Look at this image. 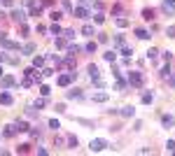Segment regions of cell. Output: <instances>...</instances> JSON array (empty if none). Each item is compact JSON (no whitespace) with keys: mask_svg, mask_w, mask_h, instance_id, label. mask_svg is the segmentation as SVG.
Listing matches in <instances>:
<instances>
[{"mask_svg":"<svg viewBox=\"0 0 175 156\" xmlns=\"http://www.w3.org/2000/svg\"><path fill=\"white\" fill-rule=\"evenodd\" d=\"M65 98H68V100H75V98H82V91H80V88H73V91H68V93H65Z\"/></svg>","mask_w":175,"mask_h":156,"instance_id":"cell-13","label":"cell"},{"mask_svg":"<svg viewBox=\"0 0 175 156\" xmlns=\"http://www.w3.org/2000/svg\"><path fill=\"white\" fill-rule=\"evenodd\" d=\"M103 58H105L107 63H115L117 61V54L115 51H105V54H103Z\"/></svg>","mask_w":175,"mask_h":156,"instance_id":"cell-16","label":"cell"},{"mask_svg":"<svg viewBox=\"0 0 175 156\" xmlns=\"http://www.w3.org/2000/svg\"><path fill=\"white\" fill-rule=\"evenodd\" d=\"M89 77H91V79H98V77H101V70H98V65H94V63L89 65Z\"/></svg>","mask_w":175,"mask_h":156,"instance_id":"cell-11","label":"cell"},{"mask_svg":"<svg viewBox=\"0 0 175 156\" xmlns=\"http://www.w3.org/2000/svg\"><path fill=\"white\" fill-rule=\"evenodd\" d=\"M19 130H16V124H10V126H5V130H2V135H7V138H12V135H16Z\"/></svg>","mask_w":175,"mask_h":156,"instance_id":"cell-10","label":"cell"},{"mask_svg":"<svg viewBox=\"0 0 175 156\" xmlns=\"http://www.w3.org/2000/svg\"><path fill=\"white\" fill-rule=\"evenodd\" d=\"M49 128H54V130H58V128H61V124H58V119H49Z\"/></svg>","mask_w":175,"mask_h":156,"instance_id":"cell-21","label":"cell"},{"mask_svg":"<svg viewBox=\"0 0 175 156\" xmlns=\"http://www.w3.org/2000/svg\"><path fill=\"white\" fill-rule=\"evenodd\" d=\"M168 75H170V68H168V65H164V70H161V77H168Z\"/></svg>","mask_w":175,"mask_h":156,"instance_id":"cell-39","label":"cell"},{"mask_svg":"<svg viewBox=\"0 0 175 156\" xmlns=\"http://www.w3.org/2000/svg\"><path fill=\"white\" fill-rule=\"evenodd\" d=\"M98 42H107V35H105V33H98Z\"/></svg>","mask_w":175,"mask_h":156,"instance_id":"cell-43","label":"cell"},{"mask_svg":"<svg viewBox=\"0 0 175 156\" xmlns=\"http://www.w3.org/2000/svg\"><path fill=\"white\" fill-rule=\"evenodd\" d=\"M0 44H2L5 49H10V51H16V49H19V42H12V40H7L5 35H0Z\"/></svg>","mask_w":175,"mask_h":156,"instance_id":"cell-2","label":"cell"},{"mask_svg":"<svg viewBox=\"0 0 175 156\" xmlns=\"http://www.w3.org/2000/svg\"><path fill=\"white\" fill-rule=\"evenodd\" d=\"M42 65H44V58L42 56H35V58H33V68H42Z\"/></svg>","mask_w":175,"mask_h":156,"instance_id":"cell-18","label":"cell"},{"mask_svg":"<svg viewBox=\"0 0 175 156\" xmlns=\"http://www.w3.org/2000/svg\"><path fill=\"white\" fill-rule=\"evenodd\" d=\"M94 21H96V23H103V21H105V16H103V14H96Z\"/></svg>","mask_w":175,"mask_h":156,"instance_id":"cell-38","label":"cell"},{"mask_svg":"<svg viewBox=\"0 0 175 156\" xmlns=\"http://www.w3.org/2000/svg\"><path fill=\"white\" fill-rule=\"evenodd\" d=\"M166 79H168V86H173V88H175V75H168Z\"/></svg>","mask_w":175,"mask_h":156,"instance_id":"cell-37","label":"cell"},{"mask_svg":"<svg viewBox=\"0 0 175 156\" xmlns=\"http://www.w3.org/2000/svg\"><path fill=\"white\" fill-rule=\"evenodd\" d=\"M143 19H145V21H152V19H154V12H152V10H143Z\"/></svg>","mask_w":175,"mask_h":156,"instance_id":"cell-20","label":"cell"},{"mask_svg":"<svg viewBox=\"0 0 175 156\" xmlns=\"http://www.w3.org/2000/svg\"><path fill=\"white\" fill-rule=\"evenodd\" d=\"M61 33H63V31H61V26L54 23V26H52V35H61Z\"/></svg>","mask_w":175,"mask_h":156,"instance_id":"cell-25","label":"cell"},{"mask_svg":"<svg viewBox=\"0 0 175 156\" xmlns=\"http://www.w3.org/2000/svg\"><path fill=\"white\" fill-rule=\"evenodd\" d=\"M21 51H23V54H33V51H35V44H26Z\"/></svg>","mask_w":175,"mask_h":156,"instance_id":"cell-26","label":"cell"},{"mask_svg":"<svg viewBox=\"0 0 175 156\" xmlns=\"http://www.w3.org/2000/svg\"><path fill=\"white\" fill-rule=\"evenodd\" d=\"M14 77H12V75H5V77H0V86H2V88H12V86H14Z\"/></svg>","mask_w":175,"mask_h":156,"instance_id":"cell-4","label":"cell"},{"mask_svg":"<svg viewBox=\"0 0 175 156\" xmlns=\"http://www.w3.org/2000/svg\"><path fill=\"white\" fill-rule=\"evenodd\" d=\"M84 49H86V51H89V54H94V51H96V42H89V44H86Z\"/></svg>","mask_w":175,"mask_h":156,"instance_id":"cell-32","label":"cell"},{"mask_svg":"<svg viewBox=\"0 0 175 156\" xmlns=\"http://www.w3.org/2000/svg\"><path fill=\"white\" fill-rule=\"evenodd\" d=\"M168 2H173V5H175V0H168Z\"/></svg>","mask_w":175,"mask_h":156,"instance_id":"cell-47","label":"cell"},{"mask_svg":"<svg viewBox=\"0 0 175 156\" xmlns=\"http://www.w3.org/2000/svg\"><path fill=\"white\" fill-rule=\"evenodd\" d=\"M166 35H168V37H175V26H168V28H166Z\"/></svg>","mask_w":175,"mask_h":156,"instance_id":"cell-34","label":"cell"},{"mask_svg":"<svg viewBox=\"0 0 175 156\" xmlns=\"http://www.w3.org/2000/svg\"><path fill=\"white\" fill-rule=\"evenodd\" d=\"M82 2H89V0H82Z\"/></svg>","mask_w":175,"mask_h":156,"instance_id":"cell-48","label":"cell"},{"mask_svg":"<svg viewBox=\"0 0 175 156\" xmlns=\"http://www.w3.org/2000/svg\"><path fill=\"white\" fill-rule=\"evenodd\" d=\"M143 82H145L143 72H128V84H131V86L140 88V86H143Z\"/></svg>","mask_w":175,"mask_h":156,"instance_id":"cell-1","label":"cell"},{"mask_svg":"<svg viewBox=\"0 0 175 156\" xmlns=\"http://www.w3.org/2000/svg\"><path fill=\"white\" fill-rule=\"evenodd\" d=\"M117 88H119V91H124V88H126V82H122V79H119V82H117Z\"/></svg>","mask_w":175,"mask_h":156,"instance_id":"cell-42","label":"cell"},{"mask_svg":"<svg viewBox=\"0 0 175 156\" xmlns=\"http://www.w3.org/2000/svg\"><path fill=\"white\" fill-rule=\"evenodd\" d=\"M61 5H63L65 12H73V5H70V0H61Z\"/></svg>","mask_w":175,"mask_h":156,"instance_id":"cell-24","label":"cell"},{"mask_svg":"<svg viewBox=\"0 0 175 156\" xmlns=\"http://www.w3.org/2000/svg\"><path fill=\"white\" fill-rule=\"evenodd\" d=\"M26 114L31 117V119H33V117H37V112H35V105H33V107H28V109H26Z\"/></svg>","mask_w":175,"mask_h":156,"instance_id":"cell-31","label":"cell"},{"mask_svg":"<svg viewBox=\"0 0 175 156\" xmlns=\"http://www.w3.org/2000/svg\"><path fill=\"white\" fill-rule=\"evenodd\" d=\"M115 44H117V47H124V35H117L115 37Z\"/></svg>","mask_w":175,"mask_h":156,"instance_id":"cell-30","label":"cell"},{"mask_svg":"<svg viewBox=\"0 0 175 156\" xmlns=\"http://www.w3.org/2000/svg\"><path fill=\"white\" fill-rule=\"evenodd\" d=\"M122 117H126V119H131V117H135V107L133 105H126V107H122V112H119Z\"/></svg>","mask_w":175,"mask_h":156,"instance_id":"cell-7","label":"cell"},{"mask_svg":"<svg viewBox=\"0 0 175 156\" xmlns=\"http://www.w3.org/2000/svg\"><path fill=\"white\" fill-rule=\"evenodd\" d=\"M117 26H119V28H126L128 26V19H117Z\"/></svg>","mask_w":175,"mask_h":156,"instance_id":"cell-29","label":"cell"},{"mask_svg":"<svg viewBox=\"0 0 175 156\" xmlns=\"http://www.w3.org/2000/svg\"><path fill=\"white\" fill-rule=\"evenodd\" d=\"M40 93H42V96H49V93H52V88H49L47 84H42V86H40Z\"/></svg>","mask_w":175,"mask_h":156,"instance_id":"cell-23","label":"cell"},{"mask_svg":"<svg viewBox=\"0 0 175 156\" xmlns=\"http://www.w3.org/2000/svg\"><path fill=\"white\" fill-rule=\"evenodd\" d=\"M166 149H168V151H173V154H175V140H168V142H166Z\"/></svg>","mask_w":175,"mask_h":156,"instance_id":"cell-28","label":"cell"},{"mask_svg":"<svg viewBox=\"0 0 175 156\" xmlns=\"http://www.w3.org/2000/svg\"><path fill=\"white\" fill-rule=\"evenodd\" d=\"M82 35H86V37H94L96 33H94V26H89V23H86L84 28H82Z\"/></svg>","mask_w":175,"mask_h":156,"instance_id":"cell-15","label":"cell"},{"mask_svg":"<svg viewBox=\"0 0 175 156\" xmlns=\"http://www.w3.org/2000/svg\"><path fill=\"white\" fill-rule=\"evenodd\" d=\"M122 54H124V56H126V58H131L133 49H131V47H122Z\"/></svg>","mask_w":175,"mask_h":156,"instance_id":"cell-27","label":"cell"},{"mask_svg":"<svg viewBox=\"0 0 175 156\" xmlns=\"http://www.w3.org/2000/svg\"><path fill=\"white\" fill-rule=\"evenodd\" d=\"M73 14L77 19H89V10L86 7H73Z\"/></svg>","mask_w":175,"mask_h":156,"instance_id":"cell-5","label":"cell"},{"mask_svg":"<svg viewBox=\"0 0 175 156\" xmlns=\"http://www.w3.org/2000/svg\"><path fill=\"white\" fill-rule=\"evenodd\" d=\"M68 145L70 147H77V138H75V135H68Z\"/></svg>","mask_w":175,"mask_h":156,"instance_id":"cell-33","label":"cell"},{"mask_svg":"<svg viewBox=\"0 0 175 156\" xmlns=\"http://www.w3.org/2000/svg\"><path fill=\"white\" fill-rule=\"evenodd\" d=\"M80 124H84V126H94V121H89V119H77Z\"/></svg>","mask_w":175,"mask_h":156,"instance_id":"cell-44","label":"cell"},{"mask_svg":"<svg viewBox=\"0 0 175 156\" xmlns=\"http://www.w3.org/2000/svg\"><path fill=\"white\" fill-rule=\"evenodd\" d=\"M135 35H138L140 40H147V37H149V33L145 31V28H138V31H135Z\"/></svg>","mask_w":175,"mask_h":156,"instance_id":"cell-19","label":"cell"},{"mask_svg":"<svg viewBox=\"0 0 175 156\" xmlns=\"http://www.w3.org/2000/svg\"><path fill=\"white\" fill-rule=\"evenodd\" d=\"M61 16H63V14H61V12H52V21H58V19H61Z\"/></svg>","mask_w":175,"mask_h":156,"instance_id":"cell-40","label":"cell"},{"mask_svg":"<svg viewBox=\"0 0 175 156\" xmlns=\"http://www.w3.org/2000/svg\"><path fill=\"white\" fill-rule=\"evenodd\" d=\"M12 103H14V98L10 93H0V105H12Z\"/></svg>","mask_w":175,"mask_h":156,"instance_id":"cell-14","label":"cell"},{"mask_svg":"<svg viewBox=\"0 0 175 156\" xmlns=\"http://www.w3.org/2000/svg\"><path fill=\"white\" fill-rule=\"evenodd\" d=\"M0 77H2V68H0Z\"/></svg>","mask_w":175,"mask_h":156,"instance_id":"cell-46","label":"cell"},{"mask_svg":"<svg viewBox=\"0 0 175 156\" xmlns=\"http://www.w3.org/2000/svg\"><path fill=\"white\" fill-rule=\"evenodd\" d=\"M152 100H154V96H152V93H143V103H145V105H149Z\"/></svg>","mask_w":175,"mask_h":156,"instance_id":"cell-22","label":"cell"},{"mask_svg":"<svg viewBox=\"0 0 175 156\" xmlns=\"http://www.w3.org/2000/svg\"><path fill=\"white\" fill-rule=\"evenodd\" d=\"M161 124H164L166 128H173V126H175V117L173 114H164V117H161Z\"/></svg>","mask_w":175,"mask_h":156,"instance_id":"cell-8","label":"cell"},{"mask_svg":"<svg viewBox=\"0 0 175 156\" xmlns=\"http://www.w3.org/2000/svg\"><path fill=\"white\" fill-rule=\"evenodd\" d=\"M105 147H107L105 140H91V142H89V149H91V151H103Z\"/></svg>","mask_w":175,"mask_h":156,"instance_id":"cell-3","label":"cell"},{"mask_svg":"<svg viewBox=\"0 0 175 156\" xmlns=\"http://www.w3.org/2000/svg\"><path fill=\"white\" fill-rule=\"evenodd\" d=\"M164 12L168 16H173L175 14V5H173V2H168V0H164Z\"/></svg>","mask_w":175,"mask_h":156,"instance_id":"cell-12","label":"cell"},{"mask_svg":"<svg viewBox=\"0 0 175 156\" xmlns=\"http://www.w3.org/2000/svg\"><path fill=\"white\" fill-rule=\"evenodd\" d=\"M156 56H159V51H156V49H149V51H147V58H156Z\"/></svg>","mask_w":175,"mask_h":156,"instance_id":"cell-35","label":"cell"},{"mask_svg":"<svg viewBox=\"0 0 175 156\" xmlns=\"http://www.w3.org/2000/svg\"><path fill=\"white\" fill-rule=\"evenodd\" d=\"M12 19H14L16 23H23V21H26V12L23 10H14L12 12Z\"/></svg>","mask_w":175,"mask_h":156,"instance_id":"cell-6","label":"cell"},{"mask_svg":"<svg viewBox=\"0 0 175 156\" xmlns=\"http://www.w3.org/2000/svg\"><path fill=\"white\" fill-rule=\"evenodd\" d=\"M63 35H65V40H73V37H75V31H63Z\"/></svg>","mask_w":175,"mask_h":156,"instance_id":"cell-36","label":"cell"},{"mask_svg":"<svg viewBox=\"0 0 175 156\" xmlns=\"http://www.w3.org/2000/svg\"><path fill=\"white\" fill-rule=\"evenodd\" d=\"M52 75H54V70H49V68L42 70V77H52Z\"/></svg>","mask_w":175,"mask_h":156,"instance_id":"cell-41","label":"cell"},{"mask_svg":"<svg viewBox=\"0 0 175 156\" xmlns=\"http://www.w3.org/2000/svg\"><path fill=\"white\" fill-rule=\"evenodd\" d=\"M16 130H19V133H26V130H31V128H28L26 121H16Z\"/></svg>","mask_w":175,"mask_h":156,"instance_id":"cell-17","label":"cell"},{"mask_svg":"<svg viewBox=\"0 0 175 156\" xmlns=\"http://www.w3.org/2000/svg\"><path fill=\"white\" fill-rule=\"evenodd\" d=\"M2 61H7V56H5V54H0V63H2Z\"/></svg>","mask_w":175,"mask_h":156,"instance_id":"cell-45","label":"cell"},{"mask_svg":"<svg viewBox=\"0 0 175 156\" xmlns=\"http://www.w3.org/2000/svg\"><path fill=\"white\" fill-rule=\"evenodd\" d=\"M107 98H110V93H105V91L94 93V103H107Z\"/></svg>","mask_w":175,"mask_h":156,"instance_id":"cell-9","label":"cell"}]
</instances>
